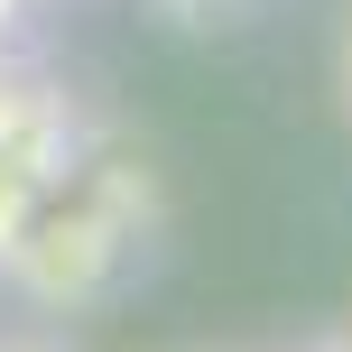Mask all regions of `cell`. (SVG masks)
I'll return each instance as SVG.
<instances>
[{"label": "cell", "instance_id": "cell-1", "mask_svg": "<svg viewBox=\"0 0 352 352\" xmlns=\"http://www.w3.org/2000/svg\"><path fill=\"white\" fill-rule=\"evenodd\" d=\"M65 158H74V111L47 84H0V232L47 195Z\"/></svg>", "mask_w": 352, "mask_h": 352}, {"label": "cell", "instance_id": "cell-2", "mask_svg": "<svg viewBox=\"0 0 352 352\" xmlns=\"http://www.w3.org/2000/svg\"><path fill=\"white\" fill-rule=\"evenodd\" d=\"M0 352H56V343H0Z\"/></svg>", "mask_w": 352, "mask_h": 352}, {"label": "cell", "instance_id": "cell-3", "mask_svg": "<svg viewBox=\"0 0 352 352\" xmlns=\"http://www.w3.org/2000/svg\"><path fill=\"white\" fill-rule=\"evenodd\" d=\"M0 10H10V0H0Z\"/></svg>", "mask_w": 352, "mask_h": 352}]
</instances>
